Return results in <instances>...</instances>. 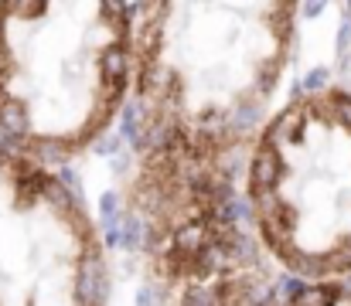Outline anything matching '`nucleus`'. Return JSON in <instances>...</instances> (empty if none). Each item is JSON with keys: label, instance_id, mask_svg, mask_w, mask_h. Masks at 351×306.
Returning a JSON list of instances; mask_svg holds the SVG:
<instances>
[{"label": "nucleus", "instance_id": "obj_4", "mask_svg": "<svg viewBox=\"0 0 351 306\" xmlns=\"http://www.w3.org/2000/svg\"><path fill=\"white\" fill-rule=\"evenodd\" d=\"M229 306H351V276L335 283H290V286L266 283L252 296L235 300Z\"/></svg>", "mask_w": 351, "mask_h": 306}, {"label": "nucleus", "instance_id": "obj_2", "mask_svg": "<svg viewBox=\"0 0 351 306\" xmlns=\"http://www.w3.org/2000/svg\"><path fill=\"white\" fill-rule=\"evenodd\" d=\"M133 3H0V133L38 167L93 150L126 112Z\"/></svg>", "mask_w": 351, "mask_h": 306}, {"label": "nucleus", "instance_id": "obj_3", "mask_svg": "<svg viewBox=\"0 0 351 306\" xmlns=\"http://www.w3.org/2000/svg\"><path fill=\"white\" fill-rule=\"evenodd\" d=\"M245 218L293 283L351 276V92L324 86L273 109L249 167Z\"/></svg>", "mask_w": 351, "mask_h": 306}, {"label": "nucleus", "instance_id": "obj_1", "mask_svg": "<svg viewBox=\"0 0 351 306\" xmlns=\"http://www.w3.org/2000/svg\"><path fill=\"white\" fill-rule=\"evenodd\" d=\"M297 48V3H133L119 211L164 306H229L269 283L245 167Z\"/></svg>", "mask_w": 351, "mask_h": 306}]
</instances>
